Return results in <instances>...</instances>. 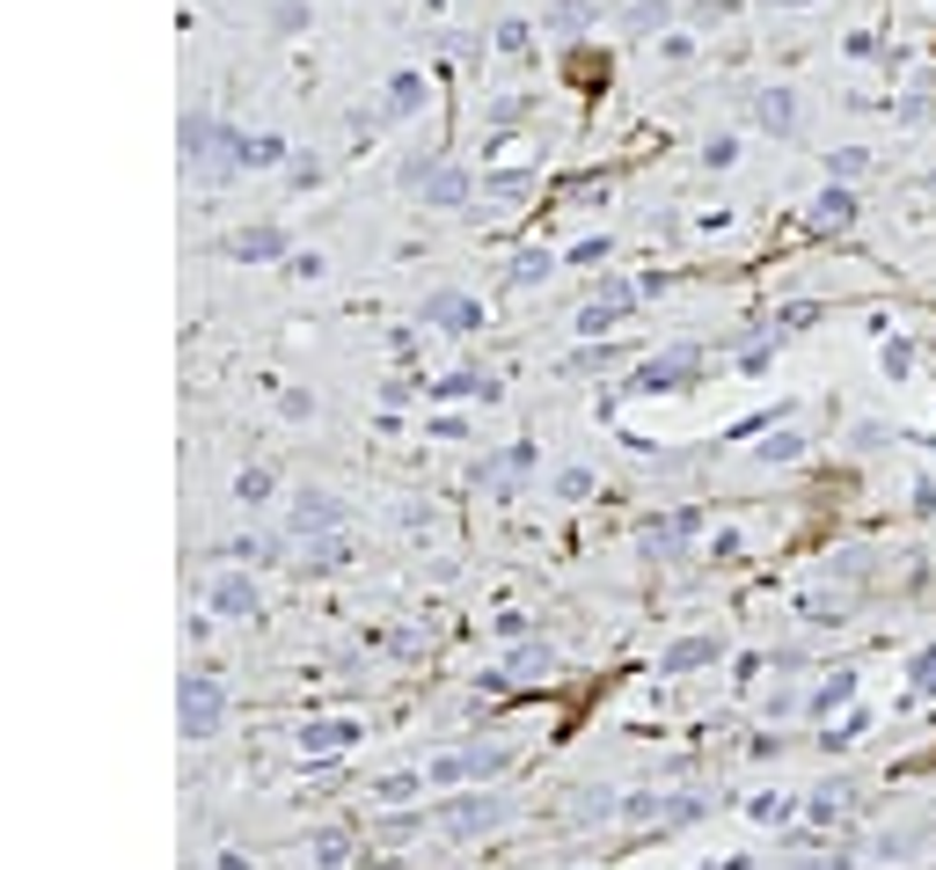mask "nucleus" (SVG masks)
Segmentation results:
<instances>
[{"instance_id": "nucleus-1", "label": "nucleus", "mask_w": 936, "mask_h": 870, "mask_svg": "<svg viewBox=\"0 0 936 870\" xmlns=\"http://www.w3.org/2000/svg\"><path fill=\"white\" fill-rule=\"evenodd\" d=\"M848 212H856V206H848V191H827V198H819V220H827V227H848Z\"/></svg>"}, {"instance_id": "nucleus-2", "label": "nucleus", "mask_w": 936, "mask_h": 870, "mask_svg": "<svg viewBox=\"0 0 936 870\" xmlns=\"http://www.w3.org/2000/svg\"><path fill=\"white\" fill-rule=\"evenodd\" d=\"M915 673H922V688H936V651H929V659L915 666Z\"/></svg>"}]
</instances>
